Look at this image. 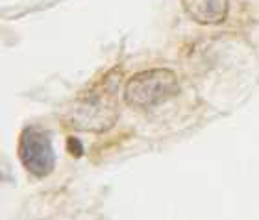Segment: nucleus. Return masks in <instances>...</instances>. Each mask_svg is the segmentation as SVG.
<instances>
[{
  "label": "nucleus",
  "instance_id": "4",
  "mask_svg": "<svg viewBox=\"0 0 259 220\" xmlns=\"http://www.w3.org/2000/svg\"><path fill=\"white\" fill-rule=\"evenodd\" d=\"M185 13L198 24H219L226 19L230 0H182Z\"/></svg>",
  "mask_w": 259,
  "mask_h": 220
},
{
  "label": "nucleus",
  "instance_id": "3",
  "mask_svg": "<svg viewBox=\"0 0 259 220\" xmlns=\"http://www.w3.org/2000/svg\"><path fill=\"white\" fill-rule=\"evenodd\" d=\"M19 157L33 178L50 176L56 166V154L49 131L35 124L26 126L19 137Z\"/></svg>",
  "mask_w": 259,
  "mask_h": 220
},
{
  "label": "nucleus",
  "instance_id": "2",
  "mask_svg": "<svg viewBox=\"0 0 259 220\" xmlns=\"http://www.w3.org/2000/svg\"><path fill=\"white\" fill-rule=\"evenodd\" d=\"M180 91L178 76L170 69L141 70L128 80L124 100L137 109H150L174 98Z\"/></svg>",
  "mask_w": 259,
  "mask_h": 220
},
{
  "label": "nucleus",
  "instance_id": "1",
  "mask_svg": "<svg viewBox=\"0 0 259 220\" xmlns=\"http://www.w3.org/2000/svg\"><path fill=\"white\" fill-rule=\"evenodd\" d=\"M122 80L120 69H111L85 87L69 104L63 122L72 129L104 134L113 128L119 118V87Z\"/></svg>",
  "mask_w": 259,
  "mask_h": 220
},
{
  "label": "nucleus",
  "instance_id": "5",
  "mask_svg": "<svg viewBox=\"0 0 259 220\" xmlns=\"http://www.w3.org/2000/svg\"><path fill=\"white\" fill-rule=\"evenodd\" d=\"M67 143H69V152L70 150H74V156L76 157H80L81 156V148H80V141L76 139V137H70L69 141H67Z\"/></svg>",
  "mask_w": 259,
  "mask_h": 220
}]
</instances>
